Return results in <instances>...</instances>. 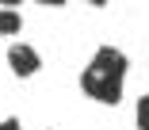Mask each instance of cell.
I'll list each match as a JSON object with an SVG mask.
<instances>
[{
  "mask_svg": "<svg viewBox=\"0 0 149 130\" xmlns=\"http://www.w3.org/2000/svg\"><path fill=\"white\" fill-rule=\"evenodd\" d=\"M19 27H23V19L15 8H0V35H15Z\"/></svg>",
  "mask_w": 149,
  "mask_h": 130,
  "instance_id": "cell-4",
  "label": "cell"
},
{
  "mask_svg": "<svg viewBox=\"0 0 149 130\" xmlns=\"http://www.w3.org/2000/svg\"><path fill=\"white\" fill-rule=\"evenodd\" d=\"M80 92L92 96L96 103L103 107H118V100H123V80H107V77H96V73H80Z\"/></svg>",
  "mask_w": 149,
  "mask_h": 130,
  "instance_id": "cell-1",
  "label": "cell"
},
{
  "mask_svg": "<svg viewBox=\"0 0 149 130\" xmlns=\"http://www.w3.org/2000/svg\"><path fill=\"white\" fill-rule=\"evenodd\" d=\"M19 4V0H0V8H15Z\"/></svg>",
  "mask_w": 149,
  "mask_h": 130,
  "instance_id": "cell-8",
  "label": "cell"
},
{
  "mask_svg": "<svg viewBox=\"0 0 149 130\" xmlns=\"http://www.w3.org/2000/svg\"><path fill=\"white\" fill-rule=\"evenodd\" d=\"M8 65H12V73H15V77H35V73L42 69V57H38L35 46L15 42V46L8 50Z\"/></svg>",
  "mask_w": 149,
  "mask_h": 130,
  "instance_id": "cell-3",
  "label": "cell"
},
{
  "mask_svg": "<svg viewBox=\"0 0 149 130\" xmlns=\"http://www.w3.org/2000/svg\"><path fill=\"white\" fill-rule=\"evenodd\" d=\"M88 4H92V8H103V4H107V0H88Z\"/></svg>",
  "mask_w": 149,
  "mask_h": 130,
  "instance_id": "cell-9",
  "label": "cell"
},
{
  "mask_svg": "<svg viewBox=\"0 0 149 130\" xmlns=\"http://www.w3.org/2000/svg\"><path fill=\"white\" fill-rule=\"evenodd\" d=\"M134 122H138V130H149V96H141V100H138V107H134Z\"/></svg>",
  "mask_w": 149,
  "mask_h": 130,
  "instance_id": "cell-5",
  "label": "cell"
},
{
  "mask_svg": "<svg viewBox=\"0 0 149 130\" xmlns=\"http://www.w3.org/2000/svg\"><path fill=\"white\" fill-rule=\"evenodd\" d=\"M0 130H23V126H19V119H4V122H0Z\"/></svg>",
  "mask_w": 149,
  "mask_h": 130,
  "instance_id": "cell-6",
  "label": "cell"
},
{
  "mask_svg": "<svg viewBox=\"0 0 149 130\" xmlns=\"http://www.w3.org/2000/svg\"><path fill=\"white\" fill-rule=\"evenodd\" d=\"M130 69V61L123 50H115V46H100L96 57L88 61V73H96V77H107V80H123Z\"/></svg>",
  "mask_w": 149,
  "mask_h": 130,
  "instance_id": "cell-2",
  "label": "cell"
},
{
  "mask_svg": "<svg viewBox=\"0 0 149 130\" xmlns=\"http://www.w3.org/2000/svg\"><path fill=\"white\" fill-rule=\"evenodd\" d=\"M38 4H46V8H61L65 0H38Z\"/></svg>",
  "mask_w": 149,
  "mask_h": 130,
  "instance_id": "cell-7",
  "label": "cell"
}]
</instances>
